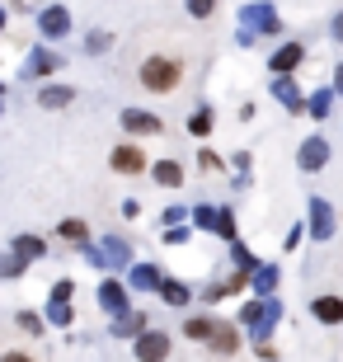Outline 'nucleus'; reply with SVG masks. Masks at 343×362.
I'll return each instance as SVG.
<instances>
[{"mask_svg":"<svg viewBox=\"0 0 343 362\" xmlns=\"http://www.w3.org/2000/svg\"><path fill=\"white\" fill-rule=\"evenodd\" d=\"M277 320H282V301H277V292L273 296H254V301L240 306V329H245L254 344H259V339H273Z\"/></svg>","mask_w":343,"mask_h":362,"instance_id":"obj_1","label":"nucleus"},{"mask_svg":"<svg viewBox=\"0 0 343 362\" xmlns=\"http://www.w3.org/2000/svg\"><path fill=\"white\" fill-rule=\"evenodd\" d=\"M179 76H184V71H179L174 57H146L141 62V85L151 94H170L174 85H179Z\"/></svg>","mask_w":343,"mask_h":362,"instance_id":"obj_2","label":"nucleus"},{"mask_svg":"<svg viewBox=\"0 0 343 362\" xmlns=\"http://www.w3.org/2000/svg\"><path fill=\"white\" fill-rule=\"evenodd\" d=\"M334 226H339V216H334V207L325 198H310L306 202V230H310V240H334Z\"/></svg>","mask_w":343,"mask_h":362,"instance_id":"obj_3","label":"nucleus"},{"mask_svg":"<svg viewBox=\"0 0 343 362\" xmlns=\"http://www.w3.org/2000/svg\"><path fill=\"white\" fill-rule=\"evenodd\" d=\"M240 24L254 33H282V14L268 0H254V5H240Z\"/></svg>","mask_w":343,"mask_h":362,"instance_id":"obj_4","label":"nucleus"},{"mask_svg":"<svg viewBox=\"0 0 343 362\" xmlns=\"http://www.w3.org/2000/svg\"><path fill=\"white\" fill-rule=\"evenodd\" d=\"M52 71H62V57H57L52 47H33V52L24 57V66H19V81H47Z\"/></svg>","mask_w":343,"mask_h":362,"instance_id":"obj_5","label":"nucleus"},{"mask_svg":"<svg viewBox=\"0 0 343 362\" xmlns=\"http://www.w3.org/2000/svg\"><path fill=\"white\" fill-rule=\"evenodd\" d=\"M132 353L141 362L170 358V334H165V329H136V334H132Z\"/></svg>","mask_w":343,"mask_h":362,"instance_id":"obj_6","label":"nucleus"},{"mask_svg":"<svg viewBox=\"0 0 343 362\" xmlns=\"http://www.w3.org/2000/svg\"><path fill=\"white\" fill-rule=\"evenodd\" d=\"M38 33L47 42L66 38V33H71V10H66V5H42V10H38Z\"/></svg>","mask_w":343,"mask_h":362,"instance_id":"obj_7","label":"nucleus"},{"mask_svg":"<svg viewBox=\"0 0 343 362\" xmlns=\"http://www.w3.org/2000/svg\"><path fill=\"white\" fill-rule=\"evenodd\" d=\"M325 160H330V141L325 136H306L301 146H296V170H306V175L325 170Z\"/></svg>","mask_w":343,"mask_h":362,"instance_id":"obj_8","label":"nucleus"},{"mask_svg":"<svg viewBox=\"0 0 343 362\" xmlns=\"http://www.w3.org/2000/svg\"><path fill=\"white\" fill-rule=\"evenodd\" d=\"M216 358H231V353H240V334H236V325H226V320H211L207 339H202Z\"/></svg>","mask_w":343,"mask_h":362,"instance_id":"obj_9","label":"nucleus"},{"mask_svg":"<svg viewBox=\"0 0 343 362\" xmlns=\"http://www.w3.org/2000/svg\"><path fill=\"white\" fill-rule=\"evenodd\" d=\"M122 132H132V136H160V132H165V122H160L156 113H146V108H122Z\"/></svg>","mask_w":343,"mask_h":362,"instance_id":"obj_10","label":"nucleus"},{"mask_svg":"<svg viewBox=\"0 0 343 362\" xmlns=\"http://www.w3.org/2000/svg\"><path fill=\"white\" fill-rule=\"evenodd\" d=\"M268 90H273V99L287 108V113H306V94L296 90V81H291V76H273V81H268Z\"/></svg>","mask_w":343,"mask_h":362,"instance_id":"obj_11","label":"nucleus"},{"mask_svg":"<svg viewBox=\"0 0 343 362\" xmlns=\"http://www.w3.org/2000/svg\"><path fill=\"white\" fill-rule=\"evenodd\" d=\"M301 62H306V47H301V42H282V47L273 52V62H268V71H273V76H291Z\"/></svg>","mask_w":343,"mask_h":362,"instance_id":"obj_12","label":"nucleus"},{"mask_svg":"<svg viewBox=\"0 0 343 362\" xmlns=\"http://www.w3.org/2000/svg\"><path fill=\"white\" fill-rule=\"evenodd\" d=\"M99 306H104L108 315L132 306V301H127V287H122V278H104V282H99Z\"/></svg>","mask_w":343,"mask_h":362,"instance_id":"obj_13","label":"nucleus"},{"mask_svg":"<svg viewBox=\"0 0 343 362\" xmlns=\"http://www.w3.org/2000/svg\"><path fill=\"white\" fill-rule=\"evenodd\" d=\"M99 255H104V269H127V264H132V245L122 240V235H108V240L99 245Z\"/></svg>","mask_w":343,"mask_h":362,"instance_id":"obj_14","label":"nucleus"},{"mask_svg":"<svg viewBox=\"0 0 343 362\" xmlns=\"http://www.w3.org/2000/svg\"><path fill=\"white\" fill-rule=\"evenodd\" d=\"M250 282H254V296H273L277 282H282V269H277V264H254Z\"/></svg>","mask_w":343,"mask_h":362,"instance_id":"obj_15","label":"nucleus"},{"mask_svg":"<svg viewBox=\"0 0 343 362\" xmlns=\"http://www.w3.org/2000/svg\"><path fill=\"white\" fill-rule=\"evenodd\" d=\"M202 230L221 235V240H236V212H231V207H211L207 221H202Z\"/></svg>","mask_w":343,"mask_h":362,"instance_id":"obj_16","label":"nucleus"},{"mask_svg":"<svg viewBox=\"0 0 343 362\" xmlns=\"http://www.w3.org/2000/svg\"><path fill=\"white\" fill-rule=\"evenodd\" d=\"M156 292H160V301H165V306H188V301H193V292H188V282H179V278H165V273H160Z\"/></svg>","mask_w":343,"mask_h":362,"instance_id":"obj_17","label":"nucleus"},{"mask_svg":"<svg viewBox=\"0 0 343 362\" xmlns=\"http://www.w3.org/2000/svg\"><path fill=\"white\" fill-rule=\"evenodd\" d=\"M108 165L118 170V175H136L146 165V156H141V146H113V156H108Z\"/></svg>","mask_w":343,"mask_h":362,"instance_id":"obj_18","label":"nucleus"},{"mask_svg":"<svg viewBox=\"0 0 343 362\" xmlns=\"http://www.w3.org/2000/svg\"><path fill=\"white\" fill-rule=\"evenodd\" d=\"M310 315H315L320 325H339L343 320V296H315V301H310Z\"/></svg>","mask_w":343,"mask_h":362,"instance_id":"obj_19","label":"nucleus"},{"mask_svg":"<svg viewBox=\"0 0 343 362\" xmlns=\"http://www.w3.org/2000/svg\"><path fill=\"white\" fill-rule=\"evenodd\" d=\"M156 282H160L156 264H127V287H136V292H156Z\"/></svg>","mask_w":343,"mask_h":362,"instance_id":"obj_20","label":"nucleus"},{"mask_svg":"<svg viewBox=\"0 0 343 362\" xmlns=\"http://www.w3.org/2000/svg\"><path fill=\"white\" fill-rule=\"evenodd\" d=\"M136 329H146V315H141V310H132V306H127V310H113V334H118V339H132Z\"/></svg>","mask_w":343,"mask_h":362,"instance_id":"obj_21","label":"nucleus"},{"mask_svg":"<svg viewBox=\"0 0 343 362\" xmlns=\"http://www.w3.org/2000/svg\"><path fill=\"white\" fill-rule=\"evenodd\" d=\"M66 104H76L71 85H42L38 90V108H66Z\"/></svg>","mask_w":343,"mask_h":362,"instance_id":"obj_22","label":"nucleus"},{"mask_svg":"<svg viewBox=\"0 0 343 362\" xmlns=\"http://www.w3.org/2000/svg\"><path fill=\"white\" fill-rule=\"evenodd\" d=\"M151 179H156L160 188H179V184H184V165H179V160H156V165H151Z\"/></svg>","mask_w":343,"mask_h":362,"instance_id":"obj_23","label":"nucleus"},{"mask_svg":"<svg viewBox=\"0 0 343 362\" xmlns=\"http://www.w3.org/2000/svg\"><path fill=\"white\" fill-rule=\"evenodd\" d=\"M10 250L19 259H47V240H42V235H14Z\"/></svg>","mask_w":343,"mask_h":362,"instance_id":"obj_24","label":"nucleus"},{"mask_svg":"<svg viewBox=\"0 0 343 362\" xmlns=\"http://www.w3.org/2000/svg\"><path fill=\"white\" fill-rule=\"evenodd\" d=\"M330 104H334V90L306 94V113H310V118H330Z\"/></svg>","mask_w":343,"mask_h":362,"instance_id":"obj_25","label":"nucleus"},{"mask_svg":"<svg viewBox=\"0 0 343 362\" xmlns=\"http://www.w3.org/2000/svg\"><path fill=\"white\" fill-rule=\"evenodd\" d=\"M76 320V310H71V301H47V325H57V329H66V325Z\"/></svg>","mask_w":343,"mask_h":362,"instance_id":"obj_26","label":"nucleus"},{"mask_svg":"<svg viewBox=\"0 0 343 362\" xmlns=\"http://www.w3.org/2000/svg\"><path fill=\"white\" fill-rule=\"evenodd\" d=\"M231 264H236L240 273H250L254 264H259V259H254V250H250V245H245V240H240V235H236V240H231Z\"/></svg>","mask_w":343,"mask_h":362,"instance_id":"obj_27","label":"nucleus"},{"mask_svg":"<svg viewBox=\"0 0 343 362\" xmlns=\"http://www.w3.org/2000/svg\"><path fill=\"white\" fill-rule=\"evenodd\" d=\"M211 132V108H193L188 113V136H207Z\"/></svg>","mask_w":343,"mask_h":362,"instance_id":"obj_28","label":"nucleus"},{"mask_svg":"<svg viewBox=\"0 0 343 362\" xmlns=\"http://www.w3.org/2000/svg\"><path fill=\"white\" fill-rule=\"evenodd\" d=\"M14 325H19L24 334H47V320H42V315H33V310H19V315H14Z\"/></svg>","mask_w":343,"mask_h":362,"instance_id":"obj_29","label":"nucleus"},{"mask_svg":"<svg viewBox=\"0 0 343 362\" xmlns=\"http://www.w3.org/2000/svg\"><path fill=\"white\" fill-rule=\"evenodd\" d=\"M108 47H113V33H108V28H94L90 38H85V52H90V57L108 52Z\"/></svg>","mask_w":343,"mask_h":362,"instance_id":"obj_30","label":"nucleus"},{"mask_svg":"<svg viewBox=\"0 0 343 362\" xmlns=\"http://www.w3.org/2000/svg\"><path fill=\"white\" fill-rule=\"evenodd\" d=\"M57 230H62V240H71V245H76V240H85V235H90V226H85L80 216H66V221H62V226H57Z\"/></svg>","mask_w":343,"mask_h":362,"instance_id":"obj_31","label":"nucleus"},{"mask_svg":"<svg viewBox=\"0 0 343 362\" xmlns=\"http://www.w3.org/2000/svg\"><path fill=\"white\" fill-rule=\"evenodd\" d=\"M76 250H80V259H85V264L104 269V255H99V245H90V235H85V240H76Z\"/></svg>","mask_w":343,"mask_h":362,"instance_id":"obj_32","label":"nucleus"},{"mask_svg":"<svg viewBox=\"0 0 343 362\" xmlns=\"http://www.w3.org/2000/svg\"><path fill=\"white\" fill-rule=\"evenodd\" d=\"M24 269H28V259H19L14 250H10V259H0V278H19Z\"/></svg>","mask_w":343,"mask_h":362,"instance_id":"obj_33","label":"nucleus"},{"mask_svg":"<svg viewBox=\"0 0 343 362\" xmlns=\"http://www.w3.org/2000/svg\"><path fill=\"white\" fill-rule=\"evenodd\" d=\"M188 5V14H193V19H207L211 10H216V0H184Z\"/></svg>","mask_w":343,"mask_h":362,"instance_id":"obj_34","label":"nucleus"},{"mask_svg":"<svg viewBox=\"0 0 343 362\" xmlns=\"http://www.w3.org/2000/svg\"><path fill=\"white\" fill-rule=\"evenodd\" d=\"M52 296H57V301H71V296H76V282H71V278H57L52 282Z\"/></svg>","mask_w":343,"mask_h":362,"instance_id":"obj_35","label":"nucleus"},{"mask_svg":"<svg viewBox=\"0 0 343 362\" xmlns=\"http://www.w3.org/2000/svg\"><path fill=\"white\" fill-rule=\"evenodd\" d=\"M160 221H165V226H179V221H188V212H184V207H165Z\"/></svg>","mask_w":343,"mask_h":362,"instance_id":"obj_36","label":"nucleus"},{"mask_svg":"<svg viewBox=\"0 0 343 362\" xmlns=\"http://www.w3.org/2000/svg\"><path fill=\"white\" fill-rule=\"evenodd\" d=\"M188 240V230H184V221H179V226H170L165 230V245H184Z\"/></svg>","mask_w":343,"mask_h":362,"instance_id":"obj_37","label":"nucleus"},{"mask_svg":"<svg viewBox=\"0 0 343 362\" xmlns=\"http://www.w3.org/2000/svg\"><path fill=\"white\" fill-rule=\"evenodd\" d=\"M236 42H240V47H254V42H259V33H254V28H245V24H240V33H236Z\"/></svg>","mask_w":343,"mask_h":362,"instance_id":"obj_38","label":"nucleus"},{"mask_svg":"<svg viewBox=\"0 0 343 362\" xmlns=\"http://www.w3.org/2000/svg\"><path fill=\"white\" fill-rule=\"evenodd\" d=\"M301 235H306V226H291V230H287V240H282V245H287V250H296V245H301Z\"/></svg>","mask_w":343,"mask_h":362,"instance_id":"obj_39","label":"nucleus"},{"mask_svg":"<svg viewBox=\"0 0 343 362\" xmlns=\"http://www.w3.org/2000/svg\"><path fill=\"white\" fill-rule=\"evenodd\" d=\"M330 38H339V42H343V10L330 19Z\"/></svg>","mask_w":343,"mask_h":362,"instance_id":"obj_40","label":"nucleus"},{"mask_svg":"<svg viewBox=\"0 0 343 362\" xmlns=\"http://www.w3.org/2000/svg\"><path fill=\"white\" fill-rule=\"evenodd\" d=\"M334 94H343V62L334 66Z\"/></svg>","mask_w":343,"mask_h":362,"instance_id":"obj_41","label":"nucleus"},{"mask_svg":"<svg viewBox=\"0 0 343 362\" xmlns=\"http://www.w3.org/2000/svg\"><path fill=\"white\" fill-rule=\"evenodd\" d=\"M0 28H5V5H0Z\"/></svg>","mask_w":343,"mask_h":362,"instance_id":"obj_42","label":"nucleus"},{"mask_svg":"<svg viewBox=\"0 0 343 362\" xmlns=\"http://www.w3.org/2000/svg\"><path fill=\"white\" fill-rule=\"evenodd\" d=\"M0 113H5V94H0Z\"/></svg>","mask_w":343,"mask_h":362,"instance_id":"obj_43","label":"nucleus"},{"mask_svg":"<svg viewBox=\"0 0 343 362\" xmlns=\"http://www.w3.org/2000/svg\"><path fill=\"white\" fill-rule=\"evenodd\" d=\"M0 94H5V85H0Z\"/></svg>","mask_w":343,"mask_h":362,"instance_id":"obj_44","label":"nucleus"}]
</instances>
